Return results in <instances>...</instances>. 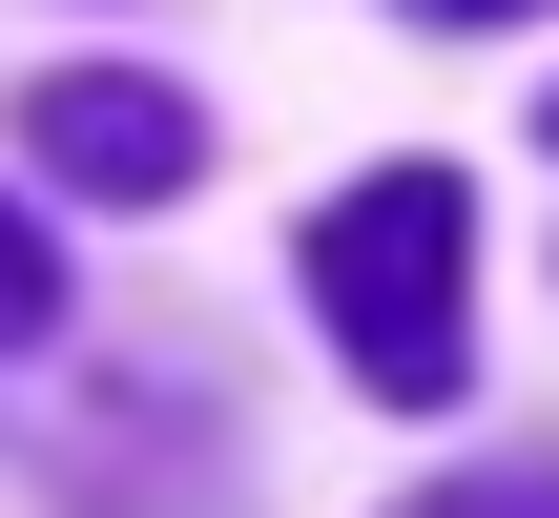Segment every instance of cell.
Returning <instances> with one entry per match:
<instances>
[{
  "label": "cell",
  "mask_w": 559,
  "mask_h": 518,
  "mask_svg": "<svg viewBox=\"0 0 559 518\" xmlns=\"http://www.w3.org/2000/svg\"><path fill=\"white\" fill-rule=\"evenodd\" d=\"M456 270H477V208H456V166H373V187H332V208H311V311H332V353H353L394 415H436V395L477 374V311H456Z\"/></svg>",
  "instance_id": "6da1fadb"
},
{
  "label": "cell",
  "mask_w": 559,
  "mask_h": 518,
  "mask_svg": "<svg viewBox=\"0 0 559 518\" xmlns=\"http://www.w3.org/2000/svg\"><path fill=\"white\" fill-rule=\"evenodd\" d=\"M21 125H41V166L104 187V208H187V187H207V104H187V83H104V62H62Z\"/></svg>",
  "instance_id": "7a4b0ae2"
},
{
  "label": "cell",
  "mask_w": 559,
  "mask_h": 518,
  "mask_svg": "<svg viewBox=\"0 0 559 518\" xmlns=\"http://www.w3.org/2000/svg\"><path fill=\"white\" fill-rule=\"evenodd\" d=\"M415 518H559V457H498V478H436Z\"/></svg>",
  "instance_id": "3957f363"
},
{
  "label": "cell",
  "mask_w": 559,
  "mask_h": 518,
  "mask_svg": "<svg viewBox=\"0 0 559 518\" xmlns=\"http://www.w3.org/2000/svg\"><path fill=\"white\" fill-rule=\"evenodd\" d=\"M41 311H62V270H41V228L0 208V353H41Z\"/></svg>",
  "instance_id": "277c9868"
},
{
  "label": "cell",
  "mask_w": 559,
  "mask_h": 518,
  "mask_svg": "<svg viewBox=\"0 0 559 518\" xmlns=\"http://www.w3.org/2000/svg\"><path fill=\"white\" fill-rule=\"evenodd\" d=\"M415 21H519V0H415Z\"/></svg>",
  "instance_id": "5b68a950"
},
{
  "label": "cell",
  "mask_w": 559,
  "mask_h": 518,
  "mask_svg": "<svg viewBox=\"0 0 559 518\" xmlns=\"http://www.w3.org/2000/svg\"><path fill=\"white\" fill-rule=\"evenodd\" d=\"M539 145H559V104H539Z\"/></svg>",
  "instance_id": "8992f818"
}]
</instances>
